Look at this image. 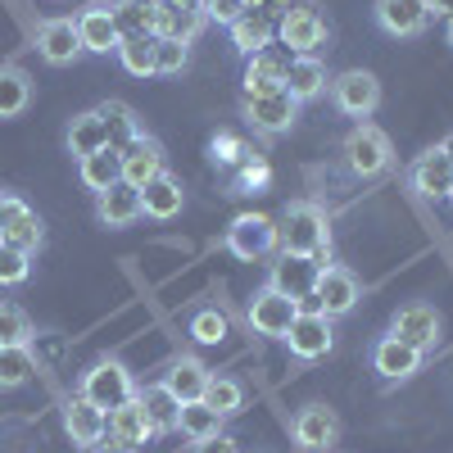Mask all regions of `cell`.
I'll return each mask as SVG.
<instances>
[{"instance_id":"cell-26","label":"cell","mask_w":453,"mask_h":453,"mask_svg":"<svg viewBox=\"0 0 453 453\" xmlns=\"http://www.w3.org/2000/svg\"><path fill=\"white\" fill-rule=\"evenodd\" d=\"M204 10H181V5H155V36L159 42H181V46H191L200 27H204Z\"/></svg>"},{"instance_id":"cell-44","label":"cell","mask_w":453,"mask_h":453,"mask_svg":"<svg viewBox=\"0 0 453 453\" xmlns=\"http://www.w3.org/2000/svg\"><path fill=\"white\" fill-rule=\"evenodd\" d=\"M200 5H204V19H213V23H222V27H232V23L245 14L241 0H200Z\"/></svg>"},{"instance_id":"cell-37","label":"cell","mask_w":453,"mask_h":453,"mask_svg":"<svg viewBox=\"0 0 453 453\" xmlns=\"http://www.w3.org/2000/svg\"><path fill=\"white\" fill-rule=\"evenodd\" d=\"M36 372H42V363H36V354L27 345H5V349H0V390L27 386Z\"/></svg>"},{"instance_id":"cell-39","label":"cell","mask_w":453,"mask_h":453,"mask_svg":"<svg viewBox=\"0 0 453 453\" xmlns=\"http://www.w3.org/2000/svg\"><path fill=\"white\" fill-rule=\"evenodd\" d=\"M119 64L132 78H155V36H132V42H123Z\"/></svg>"},{"instance_id":"cell-38","label":"cell","mask_w":453,"mask_h":453,"mask_svg":"<svg viewBox=\"0 0 453 453\" xmlns=\"http://www.w3.org/2000/svg\"><path fill=\"white\" fill-rule=\"evenodd\" d=\"M204 403H209L213 412H222V418H236V412L245 408V386L236 381V376H209Z\"/></svg>"},{"instance_id":"cell-33","label":"cell","mask_w":453,"mask_h":453,"mask_svg":"<svg viewBox=\"0 0 453 453\" xmlns=\"http://www.w3.org/2000/svg\"><path fill=\"white\" fill-rule=\"evenodd\" d=\"M96 113H100V123H104V141H109V150H119V155H123V150L141 136L136 113H132L123 100H104Z\"/></svg>"},{"instance_id":"cell-40","label":"cell","mask_w":453,"mask_h":453,"mask_svg":"<svg viewBox=\"0 0 453 453\" xmlns=\"http://www.w3.org/2000/svg\"><path fill=\"white\" fill-rule=\"evenodd\" d=\"M226 331H232V322H226V313H222V309L204 304V309H196V313H191V340H196V345H222Z\"/></svg>"},{"instance_id":"cell-22","label":"cell","mask_w":453,"mask_h":453,"mask_svg":"<svg viewBox=\"0 0 453 453\" xmlns=\"http://www.w3.org/2000/svg\"><path fill=\"white\" fill-rule=\"evenodd\" d=\"M159 173H164V145H159L155 136H145V132H141V136L123 150V181L141 191V186H145V181H155Z\"/></svg>"},{"instance_id":"cell-2","label":"cell","mask_w":453,"mask_h":453,"mask_svg":"<svg viewBox=\"0 0 453 453\" xmlns=\"http://www.w3.org/2000/svg\"><path fill=\"white\" fill-rule=\"evenodd\" d=\"M78 395H82L87 403H96V408L109 412V408H119V403L136 399V376H132L119 358H100V363H91V367L82 372Z\"/></svg>"},{"instance_id":"cell-52","label":"cell","mask_w":453,"mask_h":453,"mask_svg":"<svg viewBox=\"0 0 453 453\" xmlns=\"http://www.w3.org/2000/svg\"><path fill=\"white\" fill-rule=\"evenodd\" d=\"M78 453H109L104 444H91V449H78Z\"/></svg>"},{"instance_id":"cell-25","label":"cell","mask_w":453,"mask_h":453,"mask_svg":"<svg viewBox=\"0 0 453 453\" xmlns=\"http://www.w3.org/2000/svg\"><path fill=\"white\" fill-rule=\"evenodd\" d=\"M226 32H232V46H236L245 59L258 55V50H268V46L277 42V23H273L268 10H245Z\"/></svg>"},{"instance_id":"cell-51","label":"cell","mask_w":453,"mask_h":453,"mask_svg":"<svg viewBox=\"0 0 453 453\" xmlns=\"http://www.w3.org/2000/svg\"><path fill=\"white\" fill-rule=\"evenodd\" d=\"M440 150H444V155H449V159H453V132H449V136H444V141H440Z\"/></svg>"},{"instance_id":"cell-14","label":"cell","mask_w":453,"mask_h":453,"mask_svg":"<svg viewBox=\"0 0 453 453\" xmlns=\"http://www.w3.org/2000/svg\"><path fill=\"white\" fill-rule=\"evenodd\" d=\"M422 363H426V354L418 345H408V340H399L395 331L372 345V372L381 376V381H408V376L422 372Z\"/></svg>"},{"instance_id":"cell-32","label":"cell","mask_w":453,"mask_h":453,"mask_svg":"<svg viewBox=\"0 0 453 453\" xmlns=\"http://www.w3.org/2000/svg\"><path fill=\"white\" fill-rule=\"evenodd\" d=\"M136 399H141V408H145L150 426H155V435H173V431H177V412H181V403L173 399V390H168L164 381L136 390Z\"/></svg>"},{"instance_id":"cell-41","label":"cell","mask_w":453,"mask_h":453,"mask_svg":"<svg viewBox=\"0 0 453 453\" xmlns=\"http://www.w3.org/2000/svg\"><path fill=\"white\" fill-rule=\"evenodd\" d=\"M27 340H32V318L19 304H10V299H0V349L5 345H27Z\"/></svg>"},{"instance_id":"cell-50","label":"cell","mask_w":453,"mask_h":453,"mask_svg":"<svg viewBox=\"0 0 453 453\" xmlns=\"http://www.w3.org/2000/svg\"><path fill=\"white\" fill-rule=\"evenodd\" d=\"M241 5H245V10H268L273 0H241Z\"/></svg>"},{"instance_id":"cell-48","label":"cell","mask_w":453,"mask_h":453,"mask_svg":"<svg viewBox=\"0 0 453 453\" xmlns=\"http://www.w3.org/2000/svg\"><path fill=\"white\" fill-rule=\"evenodd\" d=\"M426 10H431V14H444V19H453V0H426Z\"/></svg>"},{"instance_id":"cell-47","label":"cell","mask_w":453,"mask_h":453,"mask_svg":"<svg viewBox=\"0 0 453 453\" xmlns=\"http://www.w3.org/2000/svg\"><path fill=\"white\" fill-rule=\"evenodd\" d=\"M191 453H241V444H236L232 435H226V431H222V435H213V440H200Z\"/></svg>"},{"instance_id":"cell-20","label":"cell","mask_w":453,"mask_h":453,"mask_svg":"<svg viewBox=\"0 0 453 453\" xmlns=\"http://www.w3.org/2000/svg\"><path fill=\"white\" fill-rule=\"evenodd\" d=\"M376 23H381V32L390 36H418L426 32L431 23V10H426V0H376Z\"/></svg>"},{"instance_id":"cell-27","label":"cell","mask_w":453,"mask_h":453,"mask_svg":"<svg viewBox=\"0 0 453 453\" xmlns=\"http://www.w3.org/2000/svg\"><path fill=\"white\" fill-rule=\"evenodd\" d=\"M209 376H213V372H209L200 358L181 354V358L164 372V386L173 390L177 403H196V399H204V390H209Z\"/></svg>"},{"instance_id":"cell-23","label":"cell","mask_w":453,"mask_h":453,"mask_svg":"<svg viewBox=\"0 0 453 453\" xmlns=\"http://www.w3.org/2000/svg\"><path fill=\"white\" fill-rule=\"evenodd\" d=\"M64 431H68V440L78 444V449L100 444V440H104V408L87 403L82 395H73V399L64 403Z\"/></svg>"},{"instance_id":"cell-21","label":"cell","mask_w":453,"mask_h":453,"mask_svg":"<svg viewBox=\"0 0 453 453\" xmlns=\"http://www.w3.org/2000/svg\"><path fill=\"white\" fill-rule=\"evenodd\" d=\"M286 68H290V55H286V50H277V46L250 55V59H245V78H241L245 96H263V91L286 87Z\"/></svg>"},{"instance_id":"cell-9","label":"cell","mask_w":453,"mask_h":453,"mask_svg":"<svg viewBox=\"0 0 453 453\" xmlns=\"http://www.w3.org/2000/svg\"><path fill=\"white\" fill-rule=\"evenodd\" d=\"M245 119L254 132L263 136H277V132H290L295 119H299V100L277 87V91H263V96H245Z\"/></svg>"},{"instance_id":"cell-42","label":"cell","mask_w":453,"mask_h":453,"mask_svg":"<svg viewBox=\"0 0 453 453\" xmlns=\"http://www.w3.org/2000/svg\"><path fill=\"white\" fill-rule=\"evenodd\" d=\"M186 64H191V46L159 42V36H155V78H177Z\"/></svg>"},{"instance_id":"cell-28","label":"cell","mask_w":453,"mask_h":453,"mask_svg":"<svg viewBox=\"0 0 453 453\" xmlns=\"http://www.w3.org/2000/svg\"><path fill=\"white\" fill-rule=\"evenodd\" d=\"M331 87L326 78V64L318 55H290V68H286V91L304 104V100H318L322 91Z\"/></svg>"},{"instance_id":"cell-12","label":"cell","mask_w":453,"mask_h":453,"mask_svg":"<svg viewBox=\"0 0 453 453\" xmlns=\"http://www.w3.org/2000/svg\"><path fill=\"white\" fill-rule=\"evenodd\" d=\"M150 435H155V426H150L141 399H127V403L104 412V440H109L113 453H136Z\"/></svg>"},{"instance_id":"cell-19","label":"cell","mask_w":453,"mask_h":453,"mask_svg":"<svg viewBox=\"0 0 453 453\" xmlns=\"http://www.w3.org/2000/svg\"><path fill=\"white\" fill-rule=\"evenodd\" d=\"M181 204H186V191L168 168L155 181L141 186V218H150V222H173L181 213Z\"/></svg>"},{"instance_id":"cell-29","label":"cell","mask_w":453,"mask_h":453,"mask_svg":"<svg viewBox=\"0 0 453 453\" xmlns=\"http://www.w3.org/2000/svg\"><path fill=\"white\" fill-rule=\"evenodd\" d=\"M78 42L87 55H109V50H119V27H113L109 19V5H91L78 14Z\"/></svg>"},{"instance_id":"cell-49","label":"cell","mask_w":453,"mask_h":453,"mask_svg":"<svg viewBox=\"0 0 453 453\" xmlns=\"http://www.w3.org/2000/svg\"><path fill=\"white\" fill-rule=\"evenodd\" d=\"M168 5H181V10H204L200 0H168Z\"/></svg>"},{"instance_id":"cell-30","label":"cell","mask_w":453,"mask_h":453,"mask_svg":"<svg viewBox=\"0 0 453 453\" xmlns=\"http://www.w3.org/2000/svg\"><path fill=\"white\" fill-rule=\"evenodd\" d=\"M78 177H82V186L91 196H100V191H109V186L123 181V155L104 145V150H96V155L78 159Z\"/></svg>"},{"instance_id":"cell-36","label":"cell","mask_w":453,"mask_h":453,"mask_svg":"<svg viewBox=\"0 0 453 453\" xmlns=\"http://www.w3.org/2000/svg\"><path fill=\"white\" fill-rule=\"evenodd\" d=\"M222 412H213L204 399H196V403H181V412H177V431L191 440V444H200V440H213V435H222Z\"/></svg>"},{"instance_id":"cell-7","label":"cell","mask_w":453,"mask_h":453,"mask_svg":"<svg viewBox=\"0 0 453 453\" xmlns=\"http://www.w3.org/2000/svg\"><path fill=\"white\" fill-rule=\"evenodd\" d=\"M286 345H290V354L299 363H318V358H326L335 349V326L318 309H299V318L286 331Z\"/></svg>"},{"instance_id":"cell-18","label":"cell","mask_w":453,"mask_h":453,"mask_svg":"<svg viewBox=\"0 0 453 453\" xmlns=\"http://www.w3.org/2000/svg\"><path fill=\"white\" fill-rule=\"evenodd\" d=\"M390 331L399 335V340H408V345H418L422 354L426 349H435L440 345V331H444V322H440V313L431 309V304H403L399 313H395V322H390Z\"/></svg>"},{"instance_id":"cell-24","label":"cell","mask_w":453,"mask_h":453,"mask_svg":"<svg viewBox=\"0 0 453 453\" xmlns=\"http://www.w3.org/2000/svg\"><path fill=\"white\" fill-rule=\"evenodd\" d=\"M96 218L104 226H113V232H119V226L141 222V191H136V186H127V181L109 186V191L96 196Z\"/></svg>"},{"instance_id":"cell-17","label":"cell","mask_w":453,"mask_h":453,"mask_svg":"<svg viewBox=\"0 0 453 453\" xmlns=\"http://www.w3.org/2000/svg\"><path fill=\"white\" fill-rule=\"evenodd\" d=\"M318 273H322V268H318L313 258H304V254H286V250H281V258L273 263L268 286H273V290H281L286 299H295V304L304 309V299H313Z\"/></svg>"},{"instance_id":"cell-43","label":"cell","mask_w":453,"mask_h":453,"mask_svg":"<svg viewBox=\"0 0 453 453\" xmlns=\"http://www.w3.org/2000/svg\"><path fill=\"white\" fill-rule=\"evenodd\" d=\"M32 277V254L0 241V286H23Z\"/></svg>"},{"instance_id":"cell-4","label":"cell","mask_w":453,"mask_h":453,"mask_svg":"<svg viewBox=\"0 0 453 453\" xmlns=\"http://www.w3.org/2000/svg\"><path fill=\"white\" fill-rule=\"evenodd\" d=\"M358 299H363V281H358L349 268L331 263V268L318 273V286H313L309 309H318V313H326V318H345V313L358 309Z\"/></svg>"},{"instance_id":"cell-13","label":"cell","mask_w":453,"mask_h":453,"mask_svg":"<svg viewBox=\"0 0 453 453\" xmlns=\"http://www.w3.org/2000/svg\"><path fill=\"white\" fill-rule=\"evenodd\" d=\"M408 181H412V191H418L422 200L444 204V200H453V159H449L444 150L435 145V150H426V155L412 159Z\"/></svg>"},{"instance_id":"cell-45","label":"cell","mask_w":453,"mask_h":453,"mask_svg":"<svg viewBox=\"0 0 453 453\" xmlns=\"http://www.w3.org/2000/svg\"><path fill=\"white\" fill-rule=\"evenodd\" d=\"M27 349L36 354V363L46 367V363H55V358L64 354V340H59V335H36V340H27Z\"/></svg>"},{"instance_id":"cell-53","label":"cell","mask_w":453,"mask_h":453,"mask_svg":"<svg viewBox=\"0 0 453 453\" xmlns=\"http://www.w3.org/2000/svg\"><path fill=\"white\" fill-rule=\"evenodd\" d=\"M444 42L453 46V19H449V27H444Z\"/></svg>"},{"instance_id":"cell-16","label":"cell","mask_w":453,"mask_h":453,"mask_svg":"<svg viewBox=\"0 0 453 453\" xmlns=\"http://www.w3.org/2000/svg\"><path fill=\"white\" fill-rule=\"evenodd\" d=\"M36 55H42L50 68H68L78 64L87 50L78 42V19H46L36 27Z\"/></svg>"},{"instance_id":"cell-46","label":"cell","mask_w":453,"mask_h":453,"mask_svg":"<svg viewBox=\"0 0 453 453\" xmlns=\"http://www.w3.org/2000/svg\"><path fill=\"white\" fill-rule=\"evenodd\" d=\"M250 155V150L236 141V136H218L213 141V159H226V164H236V159H245Z\"/></svg>"},{"instance_id":"cell-6","label":"cell","mask_w":453,"mask_h":453,"mask_svg":"<svg viewBox=\"0 0 453 453\" xmlns=\"http://www.w3.org/2000/svg\"><path fill=\"white\" fill-rule=\"evenodd\" d=\"M331 104L345 113V119H372L376 104H381V82L367 68H349L331 78Z\"/></svg>"},{"instance_id":"cell-1","label":"cell","mask_w":453,"mask_h":453,"mask_svg":"<svg viewBox=\"0 0 453 453\" xmlns=\"http://www.w3.org/2000/svg\"><path fill=\"white\" fill-rule=\"evenodd\" d=\"M277 232H281L286 254H304V258L318 263V268H331V222H326L322 204H313V200L286 204Z\"/></svg>"},{"instance_id":"cell-54","label":"cell","mask_w":453,"mask_h":453,"mask_svg":"<svg viewBox=\"0 0 453 453\" xmlns=\"http://www.w3.org/2000/svg\"><path fill=\"white\" fill-rule=\"evenodd\" d=\"M150 5H164V0H150Z\"/></svg>"},{"instance_id":"cell-3","label":"cell","mask_w":453,"mask_h":453,"mask_svg":"<svg viewBox=\"0 0 453 453\" xmlns=\"http://www.w3.org/2000/svg\"><path fill=\"white\" fill-rule=\"evenodd\" d=\"M226 250L245 263H258L281 250V232L268 213H241L232 226H226Z\"/></svg>"},{"instance_id":"cell-15","label":"cell","mask_w":453,"mask_h":453,"mask_svg":"<svg viewBox=\"0 0 453 453\" xmlns=\"http://www.w3.org/2000/svg\"><path fill=\"white\" fill-rule=\"evenodd\" d=\"M295 318H299V304H295V299H286L281 290H273V286H263L250 299V326H254V335L286 340V331H290Z\"/></svg>"},{"instance_id":"cell-8","label":"cell","mask_w":453,"mask_h":453,"mask_svg":"<svg viewBox=\"0 0 453 453\" xmlns=\"http://www.w3.org/2000/svg\"><path fill=\"white\" fill-rule=\"evenodd\" d=\"M277 42L286 55H318L326 46V19L313 5H290L277 23Z\"/></svg>"},{"instance_id":"cell-10","label":"cell","mask_w":453,"mask_h":453,"mask_svg":"<svg viewBox=\"0 0 453 453\" xmlns=\"http://www.w3.org/2000/svg\"><path fill=\"white\" fill-rule=\"evenodd\" d=\"M290 435L295 444L304 449V453H326L340 444V418H335V408L326 403H304L295 412V422H290Z\"/></svg>"},{"instance_id":"cell-34","label":"cell","mask_w":453,"mask_h":453,"mask_svg":"<svg viewBox=\"0 0 453 453\" xmlns=\"http://www.w3.org/2000/svg\"><path fill=\"white\" fill-rule=\"evenodd\" d=\"M64 145H68V155H73V159H87V155H96V150H104L109 141H104L100 113H96V109L78 113V119L68 123V132H64Z\"/></svg>"},{"instance_id":"cell-35","label":"cell","mask_w":453,"mask_h":453,"mask_svg":"<svg viewBox=\"0 0 453 453\" xmlns=\"http://www.w3.org/2000/svg\"><path fill=\"white\" fill-rule=\"evenodd\" d=\"M32 104V78L19 64H0V119H19Z\"/></svg>"},{"instance_id":"cell-5","label":"cell","mask_w":453,"mask_h":453,"mask_svg":"<svg viewBox=\"0 0 453 453\" xmlns=\"http://www.w3.org/2000/svg\"><path fill=\"white\" fill-rule=\"evenodd\" d=\"M395 159V150H390V136L381 127H372V123H358L349 136H345V164L354 177H381Z\"/></svg>"},{"instance_id":"cell-31","label":"cell","mask_w":453,"mask_h":453,"mask_svg":"<svg viewBox=\"0 0 453 453\" xmlns=\"http://www.w3.org/2000/svg\"><path fill=\"white\" fill-rule=\"evenodd\" d=\"M109 19H113V27H119V42L155 36V5H150V0H113Z\"/></svg>"},{"instance_id":"cell-11","label":"cell","mask_w":453,"mask_h":453,"mask_svg":"<svg viewBox=\"0 0 453 453\" xmlns=\"http://www.w3.org/2000/svg\"><path fill=\"white\" fill-rule=\"evenodd\" d=\"M0 241L14 245V250H23V254H36V250H42L46 226H42V218L27 209V200L0 196Z\"/></svg>"}]
</instances>
